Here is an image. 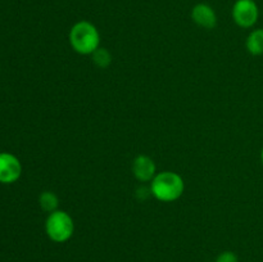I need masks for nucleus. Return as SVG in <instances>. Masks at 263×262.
Segmentation results:
<instances>
[{
  "instance_id": "nucleus-3",
  "label": "nucleus",
  "mask_w": 263,
  "mask_h": 262,
  "mask_svg": "<svg viewBox=\"0 0 263 262\" xmlns=\"http://www.w3.org/2000/svg\"><path fill=\"white\" fill-rule=\"evenodd\" d=\"M45 233L54 243H66L74 233L73 218L63 210L49 213L45 220Z\"/></svg>"
},
{
  "instance_id": "nucleus-12",
  "label": "nucleus",
  "mask_w": 263,
  "mask_h": 262,
  "mask_svg": "<svg viewBox=\"0 0 263 262\" xmlns=\"http://www.w3.org/2000/svg\"><path fill=\"white\" fill-rule=\"evenodd\" d=\"M261 162H262V164H263V146H262V151H261Z\"/></svg>"
},
{
  "instance_id": "nucleus-7",
  "label": "nucleus",
  "mask_w": 263,
  "mask_h": 262,
  "mask_svg": "<svg viewBox=\"0 0 263 262\" xmlns=\"http://www.w3.org/2000/svg\"><path fill=\"white\" fill-rule=\"evenodd\" d=\"M192 20L199 27L212 30L217 25V14L207 3H198L192 9Z\"/></svg>"
},
{
  "instance_id": "nucleus-9",
  "label": "nucleus",
  "mask_w": 263,
  "mask_h": 262,
  "mask_svg": "<svg viewBox=\"0 0 263 262\" xmlns=\"http://www.w3.org/2000/svg\"><path fill=\"white\" fill-rule=\"evenodd\" d=\"M39 205L41 210L46 213H51L59 210V198L58 195L50 190H45L39 195Z\"/></svg>"
},
{
  "instance_id": "nucleus-6",
  "label": "nucleus",
  "mask_w": 263,
  "mask_h": 262,
  "mask_svg": "<svg viewBox=\"0 0 263 262\" xmlns=\"http://www.w3.org/2000/svg\"><path fill=\"white\" fill-rule=\"evenodd\" d=\"M133 174L135 179L140 182H151L157 175V166L153 159L145 154H139L134 158Z\"/></svg>"
},
{
  "instance_id": "nucleus-4",
  "label": "nucleus",
  "mask_w": 263,
  "mask_h": 262,
  "mask_svg": "<svg viewBox=\"0 0 263 262\" xmlns=\"http://www.w3.org/2000/svg\"><path fill=\"white\" fill-rule=\"evenodd\" d=\"M234 22L241 28H252L259 18V8L254 0H236L231 9Z\"/></svg>"
},
{
  "instance_id": "nucleus-11",
  "label": "nucleus",
  "mask_w": 263,
  "mask_h": 262,
  "mask_svg": "<svg viewBox=\"0 0 263 262\" xmlns=\"http://www.w3.org/2000/svg\"><path fill=\"white\" fill-rule=\"evenodd\" d=\"M215 262H239V258L235 252L223 251L218 254Z\"/></svg>"
},
{
  "instance_id": "nucleus-5",
  "label": "nucleus",
  "mask_w": 263,
  "mask_h": 262,
  "mask_svg": "<svg viewBox=\"0 0 263 262\" xmlns=\"http://www.w3.org/2000/svg\"><path fill=\"white\" fill-rule=\"evenodd\" d=\"M22 175V163L17 156L9 152H0V184L9 185Z\"/></svg>"
},
{
  "instance_id": "nucleus-8",
  "label": "nucleus",
  "mask_w": 263,
  "mask_h": 262,
  "mask_svg": "<svg viewBox=\"0 0 263 262\" xmlns=\"http://www.w3.org/2000/svg\"><path fill=\"white\" fill-rule=\"evenodd\" d=\"M246 48L252 55H262L263 54V28H254L249 32L246 40Z\"/></svg>"
},
{
  "instance_id": "nucleus-2",
  "label": "nucleus",
  "mask_w": 263,
  "mask_h": 262,
  "mask_svg": "<svg viewBox=\"0 0 263 262\" xmlns=\"http://www.w3.org/2000/svg\"><path fill=\"white\" fill-rule=\"evenodd\" d=\"M69 44L76 53L91 55L100 46V33L94 23L79 21L69 30Z\"/></svg>"
},
{
  "instance_id": "nucleus-1",
  "label": "nucleus",
  "mask_w": 263,
  "mask_h": 262,
  "mask_svg": "<svg viewBox=\"0 0 263 262\" xmlns=\"http://www.w3.org/2000/svg\"><path fill=\"white\" fill-rule=\"evenodd\" d=\"M151 194L157 200L171 203L181 198L185 190L184 179L177 172L162 171L157 172L154 179L149 182Z\"/></svg>"
},
{
  "instance_id": "nucleus-10",
  "label": "nucleus",
  "mask_w": 263,
  "mask_h": 262,
  "mask_svg": "<svg viewBox=\"0 0 263 262\" xmlns=\"http://www.w3.org/2000/svg\"><path fill=\"white\" fill-rule=\"evenodd\" d=\"M91 61L92 63L97 67H99V68H108V67L110 66V63H112V54L109 53L108 49L99 46V48L91 54Z\"/></svg>"
}]
</instances>
